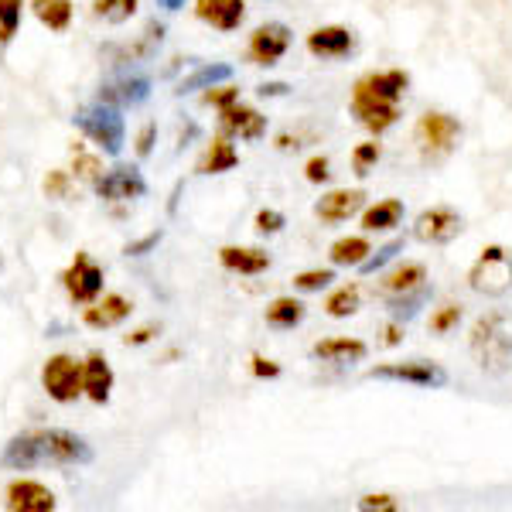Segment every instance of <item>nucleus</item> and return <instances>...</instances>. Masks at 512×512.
Here are the masks:
<instances>
[{
  "instance_id": "nucleus-21",
  "label": "nucleus",
  "mask_w": 512,
  "mask_h": 512,
  "mask_svg": "<svg viewBox=\"0 0 512 512\" xmlns=\"http://www.w3.org/2000/svg\"><path fill=\"white\" fill-rule=\"evenodd\" d=\"M219 263L233 274H243V277H260L270 270V256L256 246H222L219 250Z\"/></svg>"
},
{
  "instance_id": "nucleus-16",
  "label": "nucleus",
  "mask_w": 512,
  "mask_h": 512,
  "mask_svg": "<svg viewBox=\"0 0 512 512\" xmlns=\"http://www.w3.org/2000/svg\"><path fill=\"white\" fill-rule=\"evenodd\" d=\"M55 506H59L55 495L48 492L41 482L18 478V482L7 485V509L11 512H52Z\"/></svg>"
},
{
  "instance_id": "nucleus-12",
  "label": "nucleus",
  "mask_w": 512,
  "mask_h": 512,
  "mask_svg": "<svg viewBox=\"0 0 512 512\" xmlns=\"http://www.w3.org/2000/svg\"><path fill=\"white\" fill-rule=\"evenodd\" d=\"M219 134H226L229 140H263L267 137V117L253 106L233 103L219 110Z\"/></svg>"
},
{
  "instance_id": "nucleus-11",
  "label": "nucleus",
  "mask_w": 512,
  "mask_h": 512,
  "mask_svg": "<svg viewBox=\"0 0 512 512\" xmlns=\"http://www.w3.org/2000/svg\"><path fill=\"white\" fill-rule=\"evenodd\" d=\"M407 86H410V72H403V69H376V72H366L362 79H355L352 93L379 99V103H400L403 93H407Z\"/></svg>"
},
{
  "instance_id": "nucleus-3",
  "label": "nucleus",
  "mask_w": 512,
  "mask_h": 512,
  "mask_svg": "<svg viewBox=\"0 0 512 512\" xmlns=\"http://www.w3.org/2000/svg\"><path fill=\"white\" fill-rule=\"evenodd\" d=\"M468 345H472L478 366L489 369V373H502L512 355V335L506 332V315L502 311H489V315L478 318Z\"/></svg>"
},
{
  "instance_id": "nucleus-34",
  "label": "nucleus",
  "mask_w": 512,
  "mask_h": 512,
  "mask_svg": "<svg viewBox=\"0 0 512 512\" xmlns=\"http://www.w3.org/2000/svg\"><path fill=\"white\" fill-rule=\"evenodd\" d=\"M461 318H465V311H461V304H458V301L441 304V308H434V311H431V332H434V335H451L454 328L461 325Z\"/></svg>"
},
{
  "instance_id": "nucleus-44",
  "label": "nucleus",
  "mask_w": 512,
  "mask_h": 512,
  "mask_svg": "<svg viewBox=\"0 0 512 512\" xmlns=\"http://www.w3.org/2000/svg\"><path fill=\"white\" fill-rule=\"evenodd\" d=\"M250 373L256 379H277L280 376V362L267 359V355H253V359H250Z\"/></svg>"
},
{
  "instance_id": "nucleus-33",
  "label": "nucleus",
  "mask_w": 512,
  "mask_h": 512,
  "mask_svg": "<svg viewBox=\"0 0 512 512\" xmlns=\"http://www.w3.org/2000/svg\"><path fill=\"white\" fill-rule=\"evenodd\" d=\"M72 175H76L79 181L96 185V181L103 178V161H99L93 151H86L82 144H76L72 147Z\"/></svg>"
},
{
  "instance_id": "nucleus-2",
  "label": "nucleus",
  "mask_w": 512,
  "mask_h": 512,
  "mask_svg": "<svg viewBox=\"0 0 512 512\" xmlns=\"http://www.w3.org/2000/svg\"><path fill=\"white\" fill-rule=\"evenodd\" d=\"M72 120H76V127L82 134L93 140L103 154H110V158H117L123 151V144H127V123H123L120 106H110L99 99V103L82 106Z\"/></svg>"
},
{
  "instance_id": "nucleus-13",
  "label": "nucleus",
  "mask_w": 512,
  "mask_h": 512,
  "mask_svg": "<svg viewBox=\"0 0 512 512\" xmlns=\"http://www.w3.org/2000/svg\"><path fill=\"white\" fill-rule=\"evenodd\" d=\"M458 233H461V216L451 209V205L424 209L414 222V236L420 243H451Z\"/></svg>"
},
{
  "instance_id": "nucleus-30",
  "label": "nucleus",
  "mask_w": 512,
  "mask_h": 512,
  "mask_svg": "<svg viewBox=\"0 0 512 512\" xmlns=\"http://www.w3.org/2000/svg\"><path fill=\"white\" fill-rule=\"evenodd\" d=\"M31 11L52 31H65L72 24V0H31Z\"/></svg>"
},
{
  "instance_id": "nucleus-10",
  "label": "nucleus",
  "mask_w": 512,
  "mask_h": 512,
  "mask_svg": "<svg viewBox=\"0 0 512 512\" xmlns=\"http://www.w3.org/2000/svg\"><path fill=\"white\" fill-rule=\"evenodd\" d=\"M96 192L106 202H134V198L147 195V178L140 175V168H134V164H117V168L106 171L96 181Z\"/></svg>"
},
{
  "instance_id": "nucleus-27",
  "label": "nucleus",
  "mask_w": 512,
  "mask_h": 512,
  "mask_svg": "<svg viewBox=\"0 0 512 512\" xmlns=\"http://www.w3.org/2000/svg\"><path fill=\"white\" fill-rule=\"evenodd\" d=\"M233 79V65L226 62H209V65H198L192 76H185L178 82L175 96H188V93H198V89H212L219 82H229Z\"/></svg>"
},
{
  "instance_id": "nucleus-48",
  "label": "nucleus",
  "mask_w": 512,
  "mask_h": 512,
  "mask_svg": "<svg viewBox=\"0 0 512 512\" xmlns=\"http://www.w3.org/2000/svg\"><path fill=\"white\" fill-rule=\"evenodd\" d=\"M403 342V321H390V325L383 328V345L386 349H393V345H400Z\"/></svg>"
},
{
  "instance_id": "nucleus-31",
  "label": "nucleus",
  "mask_w": 512,
  "mask_h": 512,
  "mask_svg": "<svg viewBox=\"0 0 512 512\" xmlns=\"http://www.w3.org/2000/svg\"><path fill=\"white\" fill-rule=\"evenodd\" d=\"M359 304H362L359 284H342V287H335V291L328 294L325 315H328V318H352L355 311H359Z\"/></svg>"
},
{
  "instance_id": "nucleus-36",
  "label": "nucleus",
  "mask_w": 512,
  "mask_h": 512,
  "mask_svg": "<svg viewBox=\"0 0 512 512\" xmlns=\"http://www.w3.org/2000/svg\"><path fill=\"white\" fill-rule=\"evenodd\" d=\"M93 11H96V18H106V21H113V24H123L127 18H134L137 0H96Z\"/></svg>"
},
{
  "instance_id": "nucleus-37",
  "label": "nucleus",
  "mask_w": 512,
  "mask_h": 512,
  "mask_svg": "<svg viewBox=\"0 0 512 512\" xmlns=\"http://www.w3.org/2000/svg\"><path fill=\"white\" fill-rule=\"evenodd\" d=\"M379 158H383V147H379L376 140H366V144H359L352 151V171L359 178H366L369 171H373L376 164H379Z\"/></svg>"
},
{
  "instance_id": "nucleus-47",
  "label": "nucleus",
  "mask_w": 512,
  "mask_h": 512,
  "mask_svg": "<svg viewBox=\"0 0 512 512\" xmlns=\"http://www.w3.org/2000/svg\"><path fill=\"white\" fill-rule=\"evenodd\" d=\"M161 236H164L161 229H154L151 236H144V239H137V243H130V246H127V250H123V253H127V256H147V253L154 250V246L161 243Z\"/></svg>"
},
{
  "instance_id": "nucleus-9",
  "label": "nucleus",
  "mask_w": 512,
  "mask_h": 512,
  "mask_svg": "<svg viewBox=\"0 0 512 512\" xmlns=\"http://www.w3.org/2000/svg\"><path fill=\"white\" fill-rule=\"evenodd\" d=\"M287 48H291V28L280 21H270V24H260V28L250 35V48H246V55H250L253 65H277L280 59L287 55Z\"/></svg>"
},
{
  "instance_id": "nucleus-50",
  "label": "nucleus",
  "mask_w": 512,
  "mask_h": 512,
  "mask_svg": "<svg viewBox=\"0 0 512 512\" xmlns=\"http://www.w3.org/2000/svg\"><path fill=\"white\" fill-rule=\"evenodd\" d=\"M287 89H291L287 82H263L256 93H260V96H287Z\"/></svg>"
},
{
  "instance_id": "nucleus-35",
  "label": "nucleus",
  "mask_w": 512,
  "mask_h": 512,
  "mask_svg": "<svg viewBox=\"0 0 512 512\" xmlns=\"http://www.w3.org/2000/svg\"><path fill=\"white\" fill-rule=\"evenodd\" d=\"M21 0H0V45H7L21 28Z\"/></svg>"
},
{
  "instance_id": "nucleus-32",
  "label": "nucleus",
  "mask_w": 512,
  "mask_h": 512,
  "mask_svg": "<svg viewBox=\"0 0 512 512\" xmlns=\"http://www.w3.org/2000/svg\"><path fill=\"white\" fill-rule=\"evenodd\" d=\"M427 297H431V287H417V291H410V294H396V297H386V304H390V315L396 321H410L417 315L420 308L427 304Z\"/></svg>"
},
{
  "instance_id": "nucleus-51",
  "label": "nucleus",
  "mask_w": 512,
  "mask_h": 512,
  "mask_svg": "<svg viewBox=\"0 0 512 512\" xmlns=\"http://www.w3.org/2000/svg\"><path fill=\"white\" fill-rule=\"evenodd\" d=\"M158 4L164 7V11H181V7H185V0H158Z\"/></svg>"
},
{
  "instance_id": "nucleus-45",
  "label": "nucleus",
  "mask_w": 512,
  "mask_h": 512,
  "mask_svg": "<svg viewBox=\"0 0 512 512\" xmlns=\"http://www.w3.org/2000/svg\"><path fill=\"white\" fill-rule=\"evenodd\" d=\"M284 216H280L277 209H260L256 212V229H260V233H280V229H284Z\"/></svg>"
},
{
  "instance_id": "nucleus-8",
  "label": "nucleus",
  "mask_w": 512,
  "mask_h": 512,
  "mask_svg": "<svg viewBox=\"0 0 512 512\" xmlns=\"http://www.w3.org/2000/svg\"><path fill=\"white\" fill-rule=\"evenodd\" d=\"M62 284L76 304H93L103 294V270L96 267V260L89 253H76V260L62 274Z\"/></svg>"
},
{
  "instance_id": "nucleus-19",
  "label": "nucleus",
  "mask_w": 512,
  "mask_h": 512,
  "mask_svg": "<svg viewBox=\"0 0 512 512\" xmlns=\"http://www.w3.org/2000/svg\"><path fill=\"white\" fill-rule=\"evenodd\" d=\"M311 355L321 362H332V366H345V362H362L369 355V345L362 338L349 335H335V338H321L311 345Z\"/></svg>"
},
{
  "instance_id": "nucleus-39",
  "label": "nucleus",
  "mask_w": 512,
  "mask_h": 512,
  "mask_svg": "<svg viewBox=\"0 0 512 512\" xmlns=\"http://www.w3.org/2000/svg\"><path fill=\"white\" fill-rule=\"evenodd\" d=\"M400 250H403V239H390L386 246H379V250L369 253L366 263H362L359 270H362V274H376V270H383L390 260H396V253H400Z\"/></svg>"
},
{
  "instance_id": "nucleus-4",
  "label": "nucleus",
  "mask_w": 512,
  "mask_h": 512,
  "mask_svg": "<svg viewBox=\"0 0 512 512\" xmlns=\"http://www.w3.org/2000/svg\"><path fill=\"white\" fill-rule=\"evenodd\" d=\"M468 287L485 297H502L512 287V256L502 246H485L468 270Z\"/></svg>"
},
{
  "instance_id": "nucleus-23",
  "label": "nucleus",
  "mask_w": 512,
  "mask_h": 512,
  "mask_svg": "<svg viewBox=\"0 0 512 512\" xmlns=\"http://www.w3.org/2000/svg\"><path fill=\"white\" fill-rule=\"evenodd\" d=\"M130 311H134V304L123 294H103V301H93L82 311V321H86L89 328H113V325H120V321H127Z\"/></svg>"
},
{
  "instance_id": "nucleus-6",
  "label": "nucleus",
  "mask_w": 512,
  "mask_h": 512,
  "mask_svg": "<svg viewBox=\"0 0 512 512\" xmlns=\"http://www.w3.org/2000/svg\"><path fill=\"white\" fill-rule=\"evenodd\" d=\"M366 376L369 379H393V383H410V386H420V390H441V386H448V369L437 366V362H427V359L386 362V366L369 369Z\"/></svg>"
},
{
  "instance_id": "nucleus-14",
  "label": "nucleus",
  "mask_w": 512,
  "mask_h": 512,
  "mask_svg": "<svg viewBox=\"0 0 512 512\" xmlns=\"http://www.w3.org/2000/svg\"><path fill=\"white\" fill-rule=\"evenodd\" d=\"M366 209V192L362 188H335V192L321 195L315 202V216L328 226H338V222H349L352 216Z\"/></svg>"
},
{
  "instance_id": "nucleus-49",
  "label": "nucleus",
  "mask_w": 512,
  "mask_h": 512,
  "mask_svg": "<svg viewBox=\"0 0 512 512\" xmlns=\"http://www.w3.org/2000/svg\"><path fill=\"white\" fill-rule=\"evenodd\" d=\"M154 335H158V325H144V328H137L134 335H127V345H147Z\"/></svg>"
},
{
  "instance_id": "nucleus-25",
  "label": "nucleus",
  "mask_w": 512,
  "mask_h": 512,
  "mask_svg": "<svg viewBox=\"0 0 512 512\" xmlns=\"http://www.w3.org/2000/svg\"><path fill=\"white\" fill-rule=\"evenodd\" d=\"M403 202L400 198H383V202L369 205V209H362V229L366 233H390L403 222Z\"/></svg>"
},
{
  "instance_id": "nucleus-1",
  "label": "nucleus",
  "mask_w": 512,
  "mask_h": 512,
  "mask_svg": "<svg viewBox=\"0 0 512 512\" xmlns=\"http://www.w3.org/2000/svg\"><path fill=\"white\" fill-rule=\"evenodd\" d=\"M89 461H93V448L86 437L59 431V427L11 437L0 454V465L11 472H28L38 465H89Z\"/></svg>"
},
{
  "instance_id": "nucleus-7",
  "label": "nucleus",
  "mask_w": 512,
  "mask_h": 512,
  "mask_svg": "<svg viewBox=\"0 0 512 512\" xmlns=\"http://www.w3.org/2000/svg\"><path fill=\"white\" fill-rule=\"evenodd\" d=\"M41 386L52 396L55 403H72L86 393L82 386V362H76L72 355H52L41 369Z\"/></svg>"
},
{
  "instance_id": "nucleus-42",
  "label": "nucleus",
  "mask_w": 512,
  "mask_h": 512,
  "mask_svg": "<svg viewBox=\"0 0 512 512\" xmlns=\"http://www.w3.org/2000/svg\"><path fill=\"white\" fill-rule=\"evenodd\" d=\"M355 509H362V512H396L400 509V502L393 499V495H362L359 502H355Z\"/></svg>"
},
{
  "instance_id": "nucleus-5",
  "label": "nucleus",
  "mask_w": 512,
  "mask_h": 512,
  "mask_svg": "<svg viewBox=\"0 0 512 512\" xmlns=\"http://www.w3.org/2000/svg\"><path fill=\"white\" fill-rule=\"evenodd\" d=\"M461 137V123L451 117V113L441 110H427L424 117L417 120V144L424 158H444V154L454 151Z\"/></svg>"
},
{
  "instance_id": "nucleus-38",
  "label": "nucleus",
  "mask_w": 512,
  "mask_h": 512,
  "mask_svg": "<svg viewBox=\"0 0 512 512\" xmlns=\"http://www.w3.org/2000/svg\"><path fill=\"white\" fill-rule=\"evenodd\" d=\"M332 280H335V270L321 267V270H304V274H297L291 284H294V291H301V294H318V291H325Z\"/></svg>"
},
{
  "instance_id": "nucleus-20",
  "label": "nucleus",
  "mask_w": 512,
  "mask_h": 512,
  "mask_svg": "<svg viewBox=\"0 0 512 512\" xmlns=\"http://www.w3.org/2000/svg\"><path fill=\"white\" fill-rule=\"evenodd\" d=\"M147 96H151V79L147 76H123L117 82H106L103 89H99V99L110 106H140L147 103Z\"/></svg>"
},
{
  "instance_id": "nucleus-46",
  "label": "nucleus",
  "mask_w": 512,
  "mask_h": 512,
  "mask_svg": "<svg viewBox=\"0 0 512 512\" xmlns=\"http://www.w3.org/2000/svg\"><path fill=\"white\" fill-rule=\"evenodd\" d=\"M154 140H158V123H144L137 134V144H134L137 158H147V154L154 151Z\"/></svg>"
},
{
  "instance_id": "nucleus-22",
  "label": "nucleus",
  "mask_w": 512,
  "mask_h": 512,
  "mask_svg": "<svg viewBox=\"0 0 512 512\" xmlns=\"http://www.w3.org/2000/svg\"><path fill=\"white\" fill-rule=\"evenodd\" d=\"M427 284V267L417 260H403L396 263L393 270H386L383 280H379V291H383L386 297H396V294H410L417 291V287Z\"/></svg>"
},
{
  "instance_id": "nucleus-17",
  "label": "nucleus",
  "mask_w": 512,
  "mask_h": 512,
  "mask_svg": "<svg viewBox=\"0 0 512 512\" xmlns=\"http://www.w3.org/2000/svg\"><path fill=\"white\" fill-rule=\"evenodd\" d=\"M355 48V35L342 24H325V28H315L308 35V52L315 59H345Z\"/></svg>"
},
{
  "instance_id": "nucleus-18",
  "label": "nucleus",
  "mask_w": 512,
  "mask_h": 512,
  "mask_svg": "<svg viewBox=\"0 0 512 512\" xmlns=\"http://www.w3.org/2000/svg\"><path fill=\"white\" fill-rule=\"evenodd\" d=\"M195 18L219 31H236L246 18V0H195Z\"/></svg>"
},
{
  "instance_id": "nucleus-26",
  "label": "nucleus",
  "mask_w": 512,
  "mask_h": 512,
  "mask_svg": "<svg viewBox=\"0 0 512 512\" xmlns=\"http://www.w3.org/2000/svg\"><path fill=\"white\" fill-rule=\"evenodd\" d=\"M239 164V151L233 147V140L226 134L212 137V144L205 147V158L198 161V171L202 175H226V171H233Z\"/></svg>"
},
{
  "instance_id": "nucleus-15",
  "label": "nucleus",
  "mask_w": 512,
  "mask_h": 512,
  "mask_svg": "<svg viewBox=\"0 0 512 512\" xmlns=\"http://www.w3.org/2000/svg\"><path fill=\"white\" fill-rule=\"evenodd\" d=\"M349 106H352L355 123H359V127H366L373 137L386 134V130L396 127V120H400V103H379V99L352 93Z\"/></svg>"
},
{
  "instance_id": "nucleus-43",
  "label": "nucleus",
  "mask_w": 512,
  "mask_h": 512,
  "mask_svg": "<svg viewBox=\"0 0 512 512\" xmlns=\"http://www.w3.org/2000/svg\"><path fill=\"white\" fill-rule=\"evenodd\" d=\"M72 181H69V171H52V175L45 178V195L48 198H69L72 192Z\"/></svg>"
},
{
  "instance_id": "nucleus-29",
  "label": "nucleus",
  "mask_w": 512,
  "mask_h": 512,
  "mask_svg": "<svg viewBox=\"0 0 512 512\" xmlns=\"http://www.w3.org/2000/svg\"><path fill=\"white\" fill-rule=\"evenodd\" d=\"M308 315V308H304V301H297V297H274V301L267 304V325L270 328H280V332H287V328H297Z\"/></svg>"
},
{
  "instance_id": "nucleus-41",
  "label": "nucleus",
  "mask_w": 512,
  "mask_h": 512,
  "mask_svg": "<svg viewBox=\"0 0 512 512\" xmlns=\"http://www.w3.org/2000/svg\"><path fill=\"white\" fill-rule=\"evenodd\" d=\"M304 178H308L311 185H325V181L332 178V161H328L325 154H315V158L304 164Z\"/></svg>"
},
{
  "instance_id": "nucleus-40",
  "label": "nucleus",
  "mask_w": 512,
  "mask_h": 512,
  "mask_svg": "<svg viewBox=\"0 0 512 512\" xmlns=\"http://www.w3.org/2000/svg\"><path fill=\"white\" fill-rule=\"evenodd\" d=\"M202 103L205 106H216V110H226V106L239 103V89L236 86H212L202 93Z\"/></svg>"
},
{
  "instance_id": "nucleus-28",
  "label": "nucleus",
  "mask_w": 512,
  "mask_h": 512,
  "mask_svg": "<svg viewBox=\"0 0 512 512\" xmlns=\"http://www.w3.org/2000/svg\"><path fill=\"white\" fill-rule=\"evenodd\" d=\"M369 253H373V243H369L366 236H342L328 246V260H332V267H362Z\"/></svg>"
},
{
  "instance_id": "nucleus-24",
  "label": "nucleus",
  "mask_w": 512,
  "mask_h": 512,
  "mask_svg": "<svg viewBox=\"0 0 512 512\" xmlns=\"http://www.w3.org/2000/svg\"><path fill=\"white\" fill-rule=\"evenodd\" d=\"M82 386H86V396L93 403H106V400H110L113 369H110V362H106L99 352H93L86 362H82Z\"/></svg>"
}]
</instances>
